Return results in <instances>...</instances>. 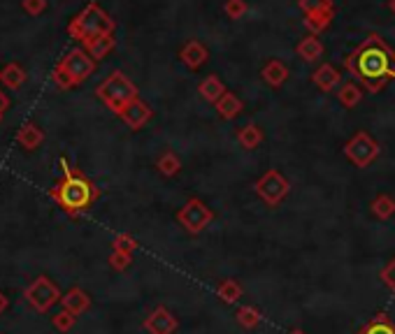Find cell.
I'll use <instances>...</instances> for the list:
<instances>
[{
	"mask_svg": "<svg viewBox=\"0 0 395 334\" xmlns=\"http://www.w3.org/2000/svg\"><path fill=\"white\" fill-rule=\"evenodd\" d=\"M344 68L353 77V82H358L370 93H379L391 79H395V51L382 35L370 33L344 58Z\"/></svg>",
	"mask_w": 395,
	"mask_h": 334,
	"instance_id": "cell-1",
	"label": "cell"
},
{
	"mask_svg": "<svg viewBox=\"0 0 395 334\" xmlns=\"http://www.w3.org/2000/svg\"><path fill=\"white\" fill-rule=\"evenodd\" d=\"M58 165L63 169V179L49 188V198L63 209L68 216L77 219L80 214L89 212L100 198V188L91 179L77 167H70L65 158H58Z\"/></svg>",
	"mask_w": 395,
	"mask_h": 334,
	"instance_id": "cell-2",
	"label": "cell"
},
{
	"mask_svg": "<svg viewBox=\"0 0 395 334\" xmlns=\"http://www.w3.org/2000/svg\"><path fill=\"white\" fill-rule=\"evenodd\" d=\"M114 28H116L114 19L110 14H107L98 3H89L73 21H70L68 35L77 42L87 44L100 35H114Z\"/></svg>",
	"mask_w": 395,
	"mask_h": 334,
	"instance_id": "cell-3",
	"label": "cell"
},
{
	"mask_svg": "<svg viewBox=\"0 0 395 334\" xmlns=\"http://www.w3.org/2000/svg\"><path fill=\"white\" fill-rule=\"evenodd\" d=\"M96 96H98L100 100H103L107 110L119 116L130 103H133V100H137V86L128 79L126 75L116 70V72H112V75L107 77V79L96 89Z\"/></svg>",
	"mask_w": 395,
	"mask_h": 334,
	"instance_id": "cell-4",
	"label": "cell"
},
{
	"mask_svg": "<svg viewBox=\"0 0 395 334\" xmlns=\"http://www.w3.org/2000/svg\"><path fill=\"white\" fill-rule=\"evenodd\" d=\"M256 195L263 200V205H268L270 209L279 207L282 202L289 198L291 193V181L286 179L279 169H268L265 174L258 176V181L253 184Z\"/></svg>",
	"mask_w": 395,
	"mask_h": 334,
	"instance_id": "cell-5",
	"label": "cell"
},
{
	"mask_svg": "<svg viewBox=\"0 0 395 334\" xmlns=\"http://www.w3.org/2000/svg\"><path fill=\"white\" fill-rule=\"evenodd\" d=\"M379 153H382V146H379L377 139L372 137L370 133H365V130H358V133H356L344 144V156H346V160L351 162V165L358 167V169L370 167L372 162L379 158Z\"/></svg>",
	"mask_w": 395,
	"mask_h": 334,
	"instance_id": "cell-6",
	"label": "cell"
},
{
	"mask_svg": "<svg viewBox=\"0 0 395 334\" xmlns=\"http://www.w3.org/2000/svg\"><path fill=\"white\" fill-rule=\"evenodd\" d=\"M214 219H216V214L200 198L186 200V205L177 212V223H180L189 235H200Z\"/></svg>",
	"mask_w": 395,
	"mask_h": 334,
	"instance_id": "cell-7",
	"label": "cell"
},
{
	"mask_svg": "<svg viewBox=\"0 0 395 334\" xmlns=\"http://www.w3.org/2000/svg\"><path fill=\"white\" fill-rule=\"evenodd\" d=\"M58 68L73 79L75 86H80V84H84L93 72H96V60L89 56V51L84 49V46H75V49H70L65 56L58 60Z\"/></svg>",
	"mask_w": 395,
	"mask_h": 334,
	"instance_id": "cell-8",
	"label": "cell"
},
{
	"mask_svg": "<svg viewBox=\"0 0 395 334\" xmlns=\"http://www.w3.org/2000/svg\"><path fill=\"white\" fill-rule=\"evenodd\" d=\"M61 297H63V295H61L58 285L54 283L49 276H37L26 288L28 304L33 307L37 314H46L54 304H58Z\"/></svg>",
	"mask_w": 395,
	"mask_h": 334,
	"instance_id": "cell-9",
	"label": "cell"
},
{
	"mask_svg": "<svg viewBox=\"0 0 395 334\" xmlns=\"http://www.w3.org/2000/svg\"><path fill=\"white\" fill-rule=\"evenodd\" d=\"M177 328H180V321L168 307H156L144 318V330L149 334H175Z\"/></svg>",
	"mask_w": 395,
	"mask_h": 334,
	"instance_id": "cell-10",
	"label": "cell"
},
{
	"mask_svg": "<svg viewBox=\"0 0 395 334\" xmlns=\"http://www.w3.org/2000/svg\"><path fill=\"white\" fill-rule=\"evenodd\" d=\"M119 119L126 123L130 130H142L146 123L153 119V110L144 103V100L137 98V100H133V103H130L126 110L119 114Z\"/></svg>",
	"mask_w": 395,
	"mask_h": 334,
	"instance_id": "cell-11",
	"label": "cell"
},
{
	"mask_svg": "<svg viewBox=\"0 0 395 334\" xmlns=\"http://www.w3.org/2000/svg\"><path fill=\"white\" fill-rule=\"evenodd\" d=\"M312 84L316 89H321L323 93H330L342 86V72H339L335 65L323 63L312 72Z\"/></svg>",
	"mask_w": 395,
	"mask_h": 334,
	"instance_id": "cell-12",
	"label": "cell"
},
{
	"mask_svg": "<svg viewBox=\"0 0 395 334\" xmlns=\"http://www.w3.org/2000/svg\"><path fill=\"white\" fill-rule=\"evenodd\" d=\"M180 58H182V63L189 68V70H198L209 58V51L198 40H191V42H186L182 46Z\"/></svg>",
	"mask_w": 395,
	"mask_h": 334,
	"instance_id": "cell-13",
	"label": "cell"
},
{
	"mask_svg": "<svg viewBox=\"0 0 395 334\" xmlns=\"http://www.w3.org/2000/svg\"><path fill=\"white\" fill-rule=\"evenodd\" d=\"M58 304L63 307L65 311L80 316V314H84V311H87V309L91 307V297H89V293H84L82 288H70V290L63 295V297H61Z\"/></svg>",
	"mask_w": 395,
	"mask_h": 334,
	"instance_id": "cell-14",
	"label": "cell"
},
{
	"mask_svg": "<svg viewBox=\"0 0 395 334\" xmlns=\"http://www.w3.org/2000/svg\"><path fill=\"white\" fill-rule=\"evenodd\" d=\"M226 86H223V82L219 79L216 75H209L205 77L203 82H200V86H198V93H200V98L205 100V103L209 105H216L219 100L226 96Z\"/></svg>",
	"mask_w": 395,
	"mask_h": 334,
	"instance_id": "cell-15",
	"label": "cell"
},
{
	"mask_svg": "<svg viewBox=\"0 0 395 334\" xmlns=\"http://www.w3.org/2000/svg\"><path fill=\"white\" fill-rule=\"evenodd\" d=\"M261 77H263V79H265L272 89H279L282 84H286V79H289V68H286V65L282 63V60L272 58V60H268V63L263 65Z\"/></svg>",
	"mask_w": 395,
	"mask_h": 334,
	"instance_id": "cell-16",
	"label": "cell"
},
{
	"mask_svg": "<svg viewBox=\"0 0 395 334\" xmlns=\"http://www.w3.org/2000/svg\"><path fill=\"white\" fill-rule=\"evenodd\" d=\"M214 107H216V112H219L221 119H226V121L237 119V116L244 112V103L235 96V93H230V91H226V96H223Z\"/></svg>",
	"mask_w": 395,
	"mask_h": 334,
	"instance_id": "cell-17",
	"label": "cell"
},
{
	"mask_svg": "<svg viewBox=\"0 0 395 334\" xmlns=\"http://www.w3.org/2000/svg\"><path fill=\"white\" fill-rule=\"evenodd\" d=\"M356 334H395V323L391 321L389 314L379 311V314L372 316Z\"/></svg>",
	"mask_w": 395,
	"mask_h": 334,
	"instance_id": "cell-18",
	"label": "cell"
},
{
	"mask_svg": "<svg viewBox=\"0 0 395 334\" xmlns=\"http://www.w3.org/2000/svg\"><path fill=\"white\" fill-rule=\"evenodd\" d=\"M263 139H265V135H263V130L256 126V123H246V126L237 130V144L246 151L258 149L263 144Z\"/></svg>",
	"mask_w": 395,
	"mask_h": 334,
	"instance_id": "cell-19",
	"label": "cell"
},
{
	"mask_svg": "<svg viewBox=\"0 0 395 334\" xmlns=\"http://www.w3.org/2000/svg\"><path fill=\"white\" fill-rule=\"evenodd\" d=\"M296 53L302 60H307V63H316V60L323 56V44L316 35H309V37H305V40L298 42Z\"/></svg>",
	"mask_w": 395,
	"mask_h": 334,
	"instance_id": "cell-20",
	"label": "cell"
},
{
	"mask_svg": "<svg viewBox=\"0 0 395 334\" xmlns=\"http://www.w3.org/2000/svg\"><path fill=\"white\" fill-rule=\"evenodd\" d=\"M17 142L23 146V149L33 151L44 142V133L37 126H33V123H23V126L19 128V133H17Z\"/></svg>",
	"mask_w": 395,
	"mask_h": 334,
	"instance_id": "cell-21",
	"label": "cell"
},
{
	"mask_svg": "<svg viewBox=\"0 0 395 334\" xmlns=\"http://www.w3.org/2000/svg\"><path fill=\"white\" fill-rule=\"evenodd\" d=\"M337 100L346 107V110H353V107L360 105V100H363V86L358 82H344L342 86L337 89Z\"/></svg>",
	"mask_w": 395,
	"mask_h": 334,
	"instance_id": "cell-22",
	"label": "cell"
},
{
	"mask_svg": "<svg viewBox=\"0 0 395 334\" xmlns=\"http://www.w3.org/2000/svg\"><path fill=\"white\" fill-rule=\"evenodd\" d=\"M332 17H335V10H325V12H312L305 14V28L309 30V35H319L325 28L332 23Z\"/></svg>",
	"mask_w": 395,
	"mask_h": 334,
	"instance_id": "cell-23",
	"label": "cell"
},
{
	"mask_svg": "<svg viewBox=\"0 0 395 334\" xmlns=\"http://www.w3.org/2000/svg\"><path fill=\"white\" fill-rule=\"evenodd\" d=\"M114 44H116L114 35H100V37H96V40H91V42L84 44V49L89 51V56L93 60H103L107 53L114 49Z\"/></svg>",
	"mask_w": 395,
	"mask_h": 334,
	"instance_id": "cell-24",
	"label": "cell"
},
{
	"mask_svg": "<svg viewBox=\"0 0 395 334\" xmlns=\"http://www.w3.org/2000/svg\"><path fill=\"white\" fill-rule=\"evenodd\" d=\"M156 169L168 179H173L182 172V158L177 156L175 151H163L158 160H156Z\"/></svg>",
	"mask_w": 395,
	"mask_h": 334,
	"instance_id": "cell-25",
	"label": "cell"
},
{
	"mask_svg": "<svg viewBox=\"0 0 395 334\" xmlns=\"http://www.w3.org/2000/svg\"><path fill=\"white\" fill-rule=\"evenodd\" d=\"M242 283L237 281V278H226V281L219 283V288H216V295H219L221 302H226V304H237L239 297H242Z\"/></svg>",
	"mask_w": 395,
	"mask_h": 334,
	"instance_id": "cell-26",
	"label": "cell"
},
{
	"mask_svg": "<svg viewBox=\"0 0 395 334\" xmlns=\"http://www.w3.org/2000/svg\"><path fill=\"white\" fill-rule=\"evenodd\" d=\"M370 209L379 221H389L395 216V200L391 195H386V193H382V195H377L375 200H372Z\"/></svg>",
	"mask_w": 395,
	"mask_h": 334,
	"instance_id": "cell-27",
	"label": "cell"
},
{
	"mask_svg": "<svg viewBox=\"0 0 395 334\" xmlns=\"http://www.w3.org/2000/svg\"><path fill=\"white\" fill-rule=\"evenodd\" d=\"M0 82L10 89H19L23 82H26V70H23L19 63H7L3 70H0Z\"/></svg>",
	"mask_w": 395,
	"mask_h": 334,
	"instance_id": "cell-28",
	"label": "cell"
},
{
	"mask_svg": "<svg viewBox=\"0 0 395 334\" xmlns=\"http://www.w3.org/2000/svg\"><path fill=\"white\" fill-rule=\"evenodd\" d=\"M235 321H237L239 328L256 330L261 325V321H263V314L256 307H239L237 314H235Z\"/></svg>",
	"mask_w": 395,
	"mask_h": 334,
	"instance_id": "cell-29",
	"label": "cell"
},
{
	"mask_svg": "<svg viewBox=\"0 0 395 334\" xmlns=\"http://www.w3.org/2000/svg\"><path fill=\"white\" fill-rule=\"evenodd\" d=\"M112 251H121V253H130L133 255L137 251V239L133 235H126V232H119L112 242Z\"/></svg>",
	"mask_w": 395,
	"mask_h": 334,
	"instance_id": "cell-30",
	"label": "cell"
},
{
	"mask_svg": "<svg viewBox=\"0 0 395 334\" xmlns=\"http://www.w3.org/2000/svg\"><path fill=\"white\" fill-rule=\"evenodd\" d=\"M75 323H77V316L75 314H70V311H65V309H61L58 314H54V318H51V325H54V330H58V332H70L75 328Z\"/></svg>",
	"mask_w": 395,
	"mask_h": 334,
	"instance_id": "cell-31",
	"label": "cell"
},
{
	"mask_svg": "<svg viewBox=\"0 0 395 334\" xmlns=\"http://www.w3.org/2000/svg\"><path fill=\"white\" fill-rule=\"evenodd\" d=\"M298 5H300V10L305 14L335 10V3H332V0H298Z\"/></svg>",
	"mask_w": 395,
	"mask_h": 334,
	"instance_id": "cell-32",
	"label": "cell"
},
{
	"mask_svg": "<svg viewBox=\"0 0 395 334\" xmlns=\"http://www.w3.org/2000/svg\"><path fill=\"white\" fill-rule=\"evenodd\" d=\"M379 278H382V283L395 295V255L382 267V271H379Z\"/></svg>",
	"mask_w": 395,
	"mask_h": 334,
	"instance_id": "cell-33",
	"label": "cell"
},
{
	"mask_svg": "<svg viewBox=\"0 0 395 334\" xmlns=\"http://www.w3.org/2000/svg\"><path fill=\"white\" fill-rule=\"evenodd\" d=\"M133 265V255L130 253H121V251H112L110 253V267L116 271H126Z\"/></svg>",
	"mask_w": 395,
	"mask_h": 334,
	"instance_id": "cell-34",
	"label": "cell"
},
{
	"mask_svg": "<svg viewBox=\"0 0 395 334\" xmlns=\"http://www.w3.org/2000/svg\"><path fill=\"white\" fill-rule=\"evenodd\" d=\"M226 14L230 19H242L246 14V3L244 0H226Z\"/></svg>",
	"mask_w": 395,
	"mask_h": 334,
	"instance_id": "cell-35",
	"label": "cell"
},
{
	"mask_svg": "<svg viewBox=\"0 0 395 334\" xmlns=\"http://www.w3.org/2000/svg\"><path fill=\"white\" fill-rule=\"evenodd\" d=\"M51 82L56 84V86L61 89V91H68V89H75V84H73V79H70V77L63 72V70H61L58 65L54 68V72H51Z\"/></svg>",
	"mask_w": 395,
	"mask_h": 334,
	"instance_id": "cell-36",
	"label": "cell"
},
{
	"mask_svg": "<svg viewBox=\"0 0 395 334\" xmlns=\"http://www.w3.org/2000/svg\"><path fill=\"white\" fill-rule=\"evenodd\" d=\"M23 10H26L30 17H37L46 10V0H21Z\"/></svg>",
	"mask_w": 395,
	"mask_h": 334,
	"instance_id": "cell-37",
	"label": "cell"
},
{
	"mask_svg": "<svg viewBox=\"0 0 395 334\" xmlns=\"http://www.w3.org/2000/svg\"><path fill=\"white\" fill-rule=\"evenodd\" d=\"M7 107H10V98H7L3 91H0V114H3Z\"/></svg>",
	"mask_w": 395,
	"mask_h": 334,
	"instance_id": "cell-38",
	"label": "cell"
},
{
	"mask_svg": "<svg viewBox=\"0 0 395 334\" xmlns=\"http://www.w3.org/2000/svg\"><path fill=\"white\" fill-rule=\"evenodd\" d=\"M7 304H10V300L5 297V293H0V314L5 311V309H7Z\"/></svg>",
	"mask_w": 395,
	"mask_h": 334,
	"instance_id": "cell-39",
	"label": "cell"
},
{
	"mask_svg": "<svg viewBox=\"0 0 395 334\" xmlns=\"http://www.w3.org/2000/svg\"><path fill=\"white\" fill-rule=\"evenodd\" d=\"M389 10H391V12L395 14V0H389Z\"/></svg>",
	"mask_w": 395,
	"mask_h": 334,
	"instance_id": "cell-40",
	"label": "cell"
},
{
	"mask_svg": "<svg viewBox=\"0 0 395 334\" xmlns=\"http://www.w3.org/2000/svg\"><path fill=\"white\" fill-rule=\"evenodd\" d=\"M289 334H307V332H305V330H298V328H296V330H291Z\"/></svg>",
	"mask_w": 395,
	"mask_h": 334,
	"instance_id": "cell-41",
	"label": "cell"
},
{
	"mask_svg": "<svg viewBox=\"0 0 395 334\" xmlns=\"http://www.w3.org/2000/svg\"><path fill=\"white\" fill-rule=\"evenodd\" d=\"M0 119H3V114H0Z\"/></svg>",
	"mask_w": 395,
	"mask_h": 334,
	"instance_id": "cell-42",
	"label": "cell"
}]
</instances>
